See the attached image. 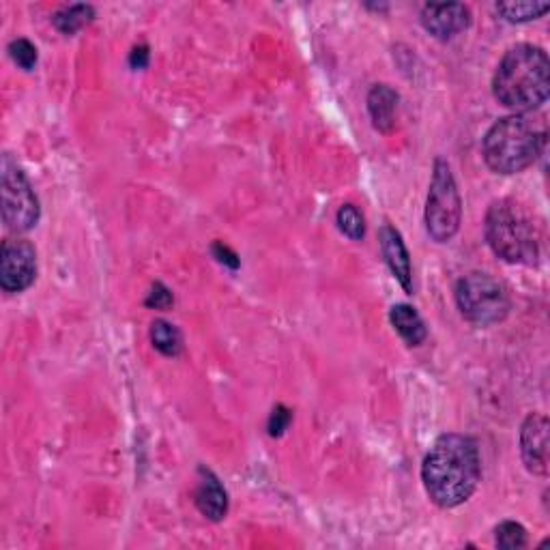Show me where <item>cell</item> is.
Instances as JSON below:
<instances>
[{
	"instance_id": "cell-1",
	"label": "cell",
	"mask_w": 550,
	"mask_h": 550,
	"mask_svg": "<svg viewBox=\"0 0 550 550\" xmlns=\"http://www.w3.org/2000/svg\"><path fill=\"white\" fill-rule=\"evenodd\" d=\"M424 488L439 508H458L471 499L482 480V460L477 443L465 434H443L424 458Z\"/></svg>"
},
{
	"instance_id": "cell-2",
	"label": "cell",
	"mask_w": 550,
	"mask_h": 550,
	"mask_svg": "<svg viewBox=\"0 0 550 550\" xmlns=\"http://www.w3.org/2000/svg\"><path fill=\"white\" fill-rule=\"evenodd\" d=\"M492 93L499 104L516 114L538 110L550 93V63L546 52L531 43H518L510 48L492 78Z\"/></svg>"
},
{
	"instance_id": "cell-3",
	"label": "cell",
	"mask_w": 550,
	"mask_h": 550,
	"mask_svg": "<svg viewBox=\"0 0 550 550\" xmlns=\"http://www.w3.org/2000/svg\"><path fill=\"white\" fill-rule=\"evenodd\" d=\"M484 233L490 250L505 263L533 267L540 260V228L518 200L501 198L492 202Z\"/></svg>"
},
{
	"instance_id": "cell-4",
	"label": "cell",
	"mask_w": 550,
	"mask_h": 550,
	"mask_svg": "<svg viewBox=\"0 0 550 550\" xmlns=\"http://www.w3.org/2000/svg\"><path fill=\"white\" fill-rule=\"evenodd\" d=\"M546 127L527 114H512L488 129L482 153L490 170L499 175H516L533 166L544 151Z\"/></svg>"
},
{
	"instance_id": "cell-5",
	"label": "cell",
	"mask_w": 550,
	"mask_h": 550,
	"mask_svg": "<svg viewBox=\"0 0 550 550\" xmlns=\"http://www.w3.org/2000/svg\"><path fill=\"white\" fill-rule=\"evenodd\" d=\"M426 230L437 243L452 241L462 220V200L450 164L437 159L432 170V183L426 200Z\"/></svg>"
},
{
	"instance_id": "cell-6",
	"label": "cell",
	"mask_w": 550,
	"mask_h": 550,
	"mask_svg": "<svg viewBox=\"0 0 550 550\" xmlns=\"http://www.w3.org/2000/svg\"><path fill=\"white\" fill-rule=\"evenodd\" d=\"M456 303L460 314L473 325L501 323L510 312V297L505 286L488 273H469L456 284Z\"/></svg>"
},
{
	"instance_id": "cell-7",
	"label": "cell",
	"mask_w": 550,
	"mask_h": 550,
	"mask_svg": "<svg viewBox=\"0 0 550 550\" xmlns=\"http://www.w3.org/2000/svg\"><path fill=\"white\" fill-rule=\"evenodd\" d=\"M0 194H3V222L11 233H26L39 222V200L11 153L0 159Z\"/></svg>"
},
{
	"instance_id": "cell-8",
	"label": "cell",
	"mask_w": 550,
	"mask_h": 550,
	"mask_svg": "<svg viewBox=\"0 0 550 550\" xmlns=\"http://www.w3.org/2000/svg\"><path fill=\"white\" fill-rule=\"evenodd\" d=\"M37 278V252L26 239H7L0 248V286L5 293H22Z\"/></svg>"
},
{
	"instance_id": "cell-9",
	"label": "cell",
	"mask_w": 550,
	"mask_h": 550,
	"mask_svg": "<svg viewBox=\"0 0 550 550\" xmlns=\"http://www.w3.org/2000/svg\"><path fill=\"white\" fill-rule=\"evenodd\" d=\"M520 454L529 473L546 475L548 473V419L546 415L531 413L523 428H520Z\"/></svg>"
},
{
	"instance_id": "cell-10",
	"label": "cell",
	"mask_w": 550,
	"mask_h": 550,
	"mask_svg": "<svg viewBox=\"0 0 550 550\" xmlns=\"http://www.w3.org/2000/svg\"><path fill=\"white\" fill-rule=\"evenodd\" d=\"M422 24L439 41H450L471 24V11L462 3H430L422 9Z\"/></svg>"
},
{
	"instance_id": "cell-11",
	"label": "cell",
	"mask_w": 550,
	"mask_h": 550,
	"mask_svg": "<svg viewBox=\"0 0 550 550\" xmlns=\"http://www.w3.org/2000/svg\"><path fill=\"white\" fill-rule=\"evenodd\" d=\"M381 252L389 271L394 273V278L400 282L404 291H413V267L411 258L407 252V245L402 241V235L392 224H385L381 228Z\"/></svg>"
},
{
	"instance_id": "cell-12",
	"label": "cell",
	"mask_w": 550,
	"mask_h": 550,
	"mask_svg": "<svg viewBox=\"0 0 550 550\" xmlns=\"http://www.w3.org/2000/svg\"><path fill=\"white\" fill-rule=\"evenodd\" d=\"M196 508L200 514L213 520V523H220L222 518H226L228 512V495L222 486V482L217 480L215 473L200 467L198 469V486H196Z\"/></svg>"
},
{
	"instance_id": "cell-13",
	"label": "cell",
	"mask_w": 550,
	"mask_h": 550,
	"mask_svg": "<svg viewBox=\"0 0 550 550\" xmlns=\"http://www.w3.org/2000/svg\"><path fill=\"white\" fill-rule=\"evenodd\" d=\"M398 93L389 89L387 84H376L368 95V112L372 125L379 129L381 134H389L396 127V114H398Z\"/></svg>"
},
{
	"instance_id": "cell-14",
	"label": "cell",
	"mask_w": 550,
	"mask_h": 550,
	"mask_svg": "<svg viewBox=\"0 0 550 550\" xmlns=\"http://www.w3.org/2000/svg\"><path fill=\"white\" fill-rule=\"evenodd\" d=\"M389 321H392L400 338L409 346H419L426 340L424 318L417 314L415 308L407 306V303H398V306H394L392 312H389Z\"/></svg>"
},
{
	"instance_id": "cell-15",
	"label": "cell",
	"mask_w": 550,
	"mask_h": 550,
	"mask_svg": "<svg viewBox=\"0 0 550 550\" xmlns=\"http://www.w3.org/2000/svg\"><path fill=\"white\" fill-rule=\"evenodd\" d=\"M95 20V9L91 5H69L54 13L56 31L63 35H76L84 26H89Z\"/></svg>"
},
{
	"instance_id": "cell-16",
	"label": "cell",
	"mask_w": 550,
	"mask_h": 550,
	"mask_svg": "<svg viewBox=\"0 0 550 550\" xmlns=\"http://www.w3.org/2000/svg\"><path fill=\"white\" fill-rule=\"evenodd\" d=\"M151 342L166 357H177L183 351L181 331L168 321H155L151 325Z\"/></svg>"
},
{
	"instance_id": "cell-17",
	"label": "cell",
	"mask_w": 550,
	"mask_h": 550,
	"mask_svg": "<svg viewBox=\"0 0 550 550\" xmlns=\"http://www.w3.org/2000/svg\"><path fill=\"white\" fill-rule=\"evenodd\" d=\"M550 9L548 3H497V11L503 20L512 24H523L542 18Z\"/></svg>"
},
{
	"instance_id": "cell-18",
	"label": "cell",
	"mask_w": 550,
	"mask_h": 550,
	"mask_svg": "<svg viewBox=\"0 0 550 550\" xmlns=\"http://www.w3.org/2000/svg\"><path fill=\"white\" fill-rule=\"evenodd\" d=\"M336 222H338V228L351 241H361V239H364V235H366V220H364V215H361V211L355 205L340 207V211L336 215Z\"/></svg>"
},
{
	"instance_id": "cell-19",
	"label": "cell",
	"mask_w": 550,
	"mask_h": 550,
	"mask_svg": "<svg viewBox=\"0 0 550 550\" xmlns=\"http://www.w3.org/2000/svg\"><path fill=\"white\" fill-rule=\"evenodd\" d=\"M495 542L499 548L505 550H516L527 544V531L523 525L514 523V520H505L495 529Z\"/></svg>"
},
{
	"instance_id": "cell-20",
	"label": "cell",
	"mask_w": 550,
	"mask_h": 550,
	"mask_svg": "<svg viewBox=\"0 0 550 550\" xmlns=\"http://www.w3.org/2000/svg\"><path fill=\"white\" fill-rule=\"evenodd\" d=\"M9 56L18 67L24 71H31L37 65V48L28 39H16L9 43Z\"/></svg>"
},
{
	"instance_id": "cell-21",
	"label": "cell",
	"mask_w": 550,
	"mask_h": 550,
	"mask_svg": "<svg viewBox=\"0 0 550 550\" xmlns=\"http://www.w3.org/2000/svg\"><path fill=\"white\" fill-rule=\"evenodd\" d=\"M291 419H293V413L288 411L286 407H282V404H278V407L273 409V413L269 417V434H271V437H282V434L288 428V424H291Z\"/></svg>"
},
{
	"instance_id": "cell-22",
	"label": "cell",
	"mask_w": 550,
	"mask_h": 550,
	"mask_svg": "<svg viewBox=\"0 0 550 550\" xmlns=\"http://www.w3.org/2000/svg\"><path fill=\"white\" fill-rule=\"evenodd\" d=\"M147 306L149 308H155V310H166L172 306V293L168 291V288L164 284H155L153 291L149 293L147 297Z\"/></svg>"
},
{
	"instance_id": "cell-23",
	"label": "cell",
	"mask_w": 550,
	"mask_h": 550,
	"mask_svg": "<svg viewBox=\"0 0 550 550\" xmlns=\"http://www.w3.org/2000/svg\"><path fill=\"white\" fill-rule=\"evenodd\" d=\"M213 252H215V256H217V260H220V263H224V265H228V267H233V269L239 267L237 254L230 252L224 243H215V245H213Z\"/></svg>"
},
{
	"instance_id": "cell-24",
	"label": "cell",
	"mask_w": 550,
	"mask_h": 550,
	"mask_svg": "<svg viewBox=\"0 0 550 550\" xmlns=\"http://www.w3.org/2000/svg\"><path fill=\"white\" fill-rule=\"evenodd\" d=\"M129 65H132L134 69H144V67H147L149 65V48L147 46L134 48L132 56H129Z\"/></svg>"
}]
</instances>
